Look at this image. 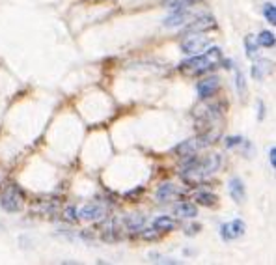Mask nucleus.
I'll list each match as a JSON object with an SVG mask.
<instances>
[{
	"label": "nucleus",
	"instance_id": "1",
	"mask_svg": "<svg viewBox=\"0 0 276 265\" xmlns=\"http://www.w3.org/2000/svg\"><path fill=\"white\" fill-rule=\"evenodd\" d=\"M220 60H222V51L219 47H211L205 54H198V56L189 58V60L179 63V71L185 75H200V73H205L211 68H215Z\"/></svg>",
	"mask_w": 276,
	"mask_h": 265
},
{
	"label": "nucleus",
	"instance_id": "2",
	"mask_svg": "<svg viewBox=\"0 0 276 265\" xmlns=\"http://www.w3.org/2000/svg\"><path fill=\"white\" fill-rule=\"evenodd\" d=\"M220 159L219 153H211V155H205L203 159L196 162H190L189 168L183 172V179L187 183L194 185V183H200L201 179L209 178V176H213L217 170L220 168Z\"/></svg>",
	"mask_w": 276,
	"mask_h": 265
},
{
	"label": "nucleus",
	"instance_id": "3",
	"mask_svg": "<svg viewBox=\"0 0 276 265\" xmlns=\"http://www.w3.org/2000/svg\"><path fill=\"white\" fill-rule=\"evenodd\" d=\"M217 137H219V131H209V132L200 135V137L185 140V142H181V144L176 148V153H178L179 157H192L194 153H198V151L205 150L209 144H213Z\"/></svg>",
	"mask_w": 276,
	"mask_h": 265
},
{
	"label": "nucleus",
	"instance_id": "4",
	"mask_svg": "<svg viewBox=\"0 0 276 265\" xmlns=\"http://www.w3.org/2000/svg\"><path fill=\"white\" fill-rule=\"evenodd\" d=\"M24 204V196L21 192V189H17L15 185H10L2 190L0 194V208L8 211V213H15V211H21Z\"/></svg>",
	"mask_w": 276,
	"mask_h": 265
},
{
	"label": "nucleus",
	"instance_id": "5",
	"mask_svg": "<svg viewBox=\"0 0 276 265\" xmlns=\"http://www.w3.org/2000/svg\"><path fill=\"white\" fill-rule=\"evenodd\" d=\"M209 45H211V40H209L207 36H203L201 32H190V34H187V38L181 41V51H183L185 54H198V52H201Z\"/></svg>",
	"mask_w": 276,
	"mask_h": 265
},
{
	"label": "nucleus",
	"instance_id": "6",
	"mask_svg": "<svg viewBox=\"0 0 276 265\" xmlns=\"http://www.w3.org/2000/svg\"><path fill=\"white\" fill-rule=\"evenodd\" d=\"M245 231H247V224H245V220L241 219H235V220H231V222H228V224L220 226V237H222L224 241L239 239L241 236H245Z\"/></svg>",
	"mask_w": 276,
	"mask_h": 265
},
{
	"label": "nucleus",
	"instance_id": "7",
	"mask_svg": "<svg viewBox=\"0 0 276 265\" xmlns=\"http://www.w3.org/2000/svg\"><path fill=\"white\" fill-rule=\"evenodd\" d=\"M219 88H220L219 77H207V79H203V81H200L196 84V92H198V97L200 99H209L219 92Z\"/></svg>",
	"mask_w": 276,
	"mask_h": 265
},
{
	"label": "nucleus",
	"instance_id": "8",
	"mask_svg": "<svg viewBox=\"0 0 276 265\" xmlns=\"http://www.w3.org/2000/svg\"><path fill=\"white\" fill-rule=\"evenodd\" d=\"M224 107L222 105H209V107H198L194 112V116L198 118L200 121H203V123H213L217 118H220L222 116V112H224Z\"/></svg>",
	"mask_w": 276,
	"mask_h": 265
},
{
	"label": "nucleus",
	"instance_id": "9",
	"mask_svg": "<svg viewBox=\"0 0 276 265\" xmlns=\"http://www.w3.org/2000/svg\"><path fill=\"white\" fill-rule=\"evenodd\" d=\"M81 217L84 220H101L107 217V208L99 202L86 204V206L81 209Z\"/></svg>",
	"mask_w": 276,
	"mask_h": 265
},
{
	"label": "nucleus",
	"instance_id": "10",
	"mask_svg": "<svg viewBox=\"0 0 276 265\" xmlns=\"http://www.w3.org/2000/svg\"><path fill=\"white\" fill-rule=\"evenodd\" d=\"M228 192L233 198V202L241 204L247 200V189H245V183H243L241 178H231L228 181Z\"/></svg>",
	"mask_w": 276,
	"mask_h": 265
},
{
	"label": "nucleus",
	"instance_id": "11",
	"mask_svg": "<svg viewBox=\"0 0 276 265\" xmlns=\"http://www.w3.org/2000/svg\"><path fill=\"white\" fill-rule=\"evenodd\" d=\"M215 26H217L215 17L203 15V17H198L194 23H190L189 26H187V34H190V32H205V30H211L215 28Z\"/></svg>",
	"mask_w": 276,
	"mask_h": 265
},
{
	"label": "nucleus",
	"instance_id": "12",
	"mask_svg": "<svg viewBox=\"0 0 276 265\" xmlns=\"http://www.w3.org/2000/svg\"><path fill=\"white\" fill-rule=\"evenodd\" d=\"M187 21H189V12L187 10H178L170 17L164 19V26L166 28H176V26H183Z\"/></svg>",
	"mask_w": 276,
	"mask_h": 265
},
{
	"label": "nucleus",
	"instance_id": "13",
	"mask_svg": "<svg viewBox=\"0 0 276 265\" xmlns=\"http://www.w3.org/2000/svg\"><path fill=\"white\" fill-rule=\"evenodd\" d=\"M270 71H272V63H270L269 60H259V62L254 63L252 77L256 79V81H263V79L269 75Z\"/></svg>",
	"mask_w": 276,
	"mask_h": 265
},
{
	"label": "nucleus",
	"instance_id": "14",
	"mask_svg": "<svg viewBox=\"0 0 276 265\" xmlns=\"http://www.w3.org/2000/svg\"><path fill=\"white\" fill-rule=\"evenodd\" d=\"M153 228H155V230H159L161 234H162V231H174L176 228H178V222H176L172 217L162 215V217H157V219H155Z\"/></svg>",
	"mask_w": 276,
	"mask_h": 265
},
{
	"label": "nucleus",
	"instance_id": "15",
	"mask_svg": "<svg viewBox=\"0 0 276 265\" xmlns=\"http://www.w3.org/2000/svg\"><path fill=\"white\" fill-rule=\"evenodd\" d=\"M176 194H178L176 185H174V183H164V185H161V187H159V190H157V200H159V202H170Z\"/></svg>",
	"mask_w": 276,
	"mask_h": 265
},
{
	"label": "nucleus",
	"instance_id": "16",
	"mask_svg": "<svg viewBox=\"0 0 276 265\" xmlns=\"http://www.w3.org/2000/svg\"><path fill=\"white\" fill-rule=\"evenodd\" d=\"M176 215L181 217V219H194L196 215H198V208H196L194 204L183 202L176 208Z\"/></svg>",
	"mask_w": 276,
	"mask_h": 265
},
{
	"label": "nucleus",
	"instance_id": "17",
	"mask_svg": "<svg viewBox=\"0 0 276 265\" xmlns=\"http://www.w3.org/2000/svg\"><path fill=\"white\" fill-rule=\"evenodd\" d=\"M146 224V219H144V215H129L125 219V228L127 230H131V231H138V230H142Z\"/></svg>",
	"mask_w": 276,
	"mask_h": 265
},
{
	"label": "nucleus",
	"instance_id": "18",
	"mask_svg": "<svg viewBox=\"0 0 276 265\" xmlns=\"http://www.w3.org/2000/svg\"><path fill=\"white\" fill-rule=\"evenodd\" d=\"M196 204H201V206H207V208H211V206H217L219 204V198L211 192H198L194 196Z\"/></svg>",
	"mask_w": 276,
	"mask_h": 265
},
{
	"label": "nucleus",
	"instance_id": "19",
	"mask_svg": "<svg viewBox=\"0 0 276 265\" xmlns=\"http://www.w3.org/2000/svg\"><path fill=\"white\" fill-rule=\"evenodd\" d=\"M258 43H259V45L267 47V49H272V47H274V43H276L274 34H272V32H269V30H265V32H261V34L258 36Z\"/></svg>",
	"mask_w": 276,
	"mask_h": 265
},
{
	"label": "nucleus",
	"instance_id": "20",
	"mask_svg": "<svg viewBox=\"0 0 276 265\" xmlns=\"http://www.w3.org/2000/svg\"><path fill=\"white\" fill-rule=\"evenodd\" d=\"M258 40H256V36L252 34H248L247 38H245V47H247V54L250 58L256 56V52H258Z\"/></svg>",
	"mask_w": 276,
	"mask_h": 265
},
{
	"label": "nucleus",
	"instance_id": "21",
	"mask_svg": "<svg viewBox=\"0 0 276 265\" xmlns=\"http://www.w3.org/2000/svg\"><path fill=\"white\" fill-rule=\"evenodd\" d=\"M192 2L196 0H164V6L172 8V10H187Z\"/></svg>",
	"mask_w": 276,
	"mask_h": 265
},
{
	"label": "nucleus",
	"instance_id": "22",
	"mask_svg": "<svg viewBox=\"0 0 276 265\" xmlns=\"http://www.w3.org/2000/svg\"><path fill=\"white\" fill-rule=\"evenodd\" d=\"M263 13H265V19H267L270 24H276V8L272 2H270V4H265Z\"/></svg>",
	"mask_w": 276,
	"mask_h": 265
},
{
	"label": "nucleus",
	"instance_id": "23",
	"mask_svg": "<svg viewBox=\"0 0 276 265\" xmlns=\"http://www.w3.org/2000/svg\"><path fill=\"white\" fill-rule=\"evenodd\" d=\"M237 92H239V95H243V99H247V82H245V77H243L241 71H237Z\"/></svg>",
	"mask_w": 276,
	"mask_h": 265
},
{
	"label": "nucleus",
	"instance_id": "24",
	"mask_svg": "<svg viewBox=\"0 0 276 265\" xmlns=\"http://www.w3.org/2000/svg\"><path fill=\"white\" fill-rule=\"evenodd\" d=\"M142 230H144V228H142ZM142 237H144V239H148V241H155V239H159V237H161V231L159 230H155V228H153V230H144L142 231Z\"/></svg>",
	"mask_w": 276,
	"mask_h": 265
},
{
	"label": "nucleus",
	"instance_id": "25",
	"mask_svg": "<svg viewBox=\"0 0 276 265\" xmlns=\"http://www.w3.org/2000/svg\"><path fill=\"white\" fill-rule=\"evenodd\" d=\"M239 144H243L241 137H228V139L224 140L226 148H233V146H239Z\"/></svg>",
	"mask_w": 276,
	"mask_h": 265
},
{
	"label": "nucleus",
	"instance_id": "26",
	"mask_svg": "<svg viewBox=\"0 0 276 265\" xmlns=\"http://www.w3.org/2000/svg\"><path fill=\"white\" fill-rule=\"evenodd\" d=\"M63 219L67 220H77V209L75 208H67L63 211Z\"/></svg>",
	"mask_w": 276,
	"mask_h": 265
},
{
	"label": "nucleus",
	"instance_id": "27",
	"mask_svg": "<svg viewBox=\"0 0 276 265\" xmlns=\"http://www.w3.org/2000/svg\"><path fill=\"white\" fill-rule=\"evenodd\" d=\"M269 161H270V167H272V168H276V148H270Z\"/></svg>",
	"mask_w": 276,
	"mask_h": 265
},
{
	"label": "nucleus",
	"instance_id": "28",
	"mask_svg": "<svg viewBox=\"0 0 276 265\" xmlns=\"http://www.w3.org/2000/svg\"><path fill=\"white\" fill-rule=\"evenodd\" d=\"M187 234H189V236H192V234H198V231H200V226H189V228H187Z\"/></svg>",
	"mask_w": 276,
	"mask_h": 265
}]
</instances>
